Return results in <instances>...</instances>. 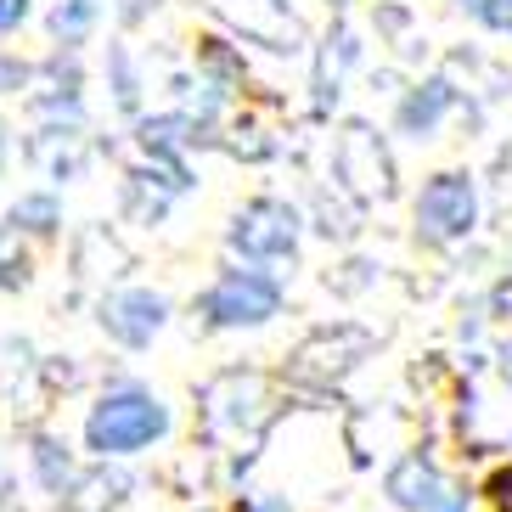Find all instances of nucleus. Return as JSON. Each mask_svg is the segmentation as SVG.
I'll use <instances>...</instances> for the list:
<instances>
[{
  "instance_id": "obj_18",
  "label": "nucleus",
  "mask_w": 512,
  "mask_h": 512,
  "mask_svg": "<svg viewBox=\"0 0 512 512\" xmlns=\"http://www.w3.org/2000/svg\"><path fill=\"white\" fill-rule=\"evenodd\" d=\"M29 462H34V473H40V484H46L51 496H62V490L74 484V462H68V445H57L51 434H40V439H34Z\"/></svg>"
},
{
  "instance_id": "obj_29",
  "label": "nucleus",
  "mask_w": 512,
  "mask_h": 512,
  "mask_svg": "<svg viewBox=\"0 0 512 512\" xmlns=\"http://www.w3.org/2000/svg\"><path fill=\"white\" fill-rule=\"evenodd\" d=\"M456 6H462V12H473V6H479V0H456Z\"/></svg>"
},
{
  "instance_id": "obj_13",
  "label": "nucleus",
  "mask_w": 512,
  "mask_h": 512,
  "mask_svg": "<svg viewBox=\"0 0 512 512\" xmlns=\"http://www.w3.org/2000/svg\"><path fill=\"white\" fill-rule=\"evenodd\" d=\"M79 130H85V124H40L29 136V164L46 169V181L68 186L91 169V147H85Z\"/></svg>"
},
{
  "instance_id": "obj_24",
  "label": "nucleus",
  "mask_w": 512,
  "mask_h": 512,
  "mask_svg": "<svg viewBox=\"0 0 512 512\" xmlns=\"http://www.w3.org/2000/svg\"><path fill=\"white\" fill-rule=\"evenodd\" d=\"M29 276H34L29 254H6L0 259V287H29Z\"/></svg>"
},
{
  "instance_id": "obj_27",
  "label": "nucleus",
  "mask_w": 512,
  "mask_h": 512,
  "mask_svg": "<svg viewBox=\"0 0 512 512\" xmlns=\"http://www.w3.org/2000/svg\"><path fill=\"white\" fill-rule=\"evenodd\" d=\"M496 372H501V383H507V389H512V338H507V344L496 349Z\"/></svg>"
},
{
  "instance_id": "obj_2",
  "label": "nucleus",
  "mask_w": 512,
  "mask_h": 512,
  "mask_svg": "<svg viewBox=\"0 0 512 512\" xmlns=\"http://www.w3.org/2000/svg\"><path fill=\"white\" fill-rule=\"evenodd\" d=\"M282 276L259 271V265H220L214 282L197 293V316L209 332H254L282 316Z\"/></svg>"
},
{
  "instance_id": "obj_19",
  "label": "nucleus",
  "mask_w": 512,
  "mask_h": 512,
  "mask_svg": "<svg viewBox=\"0 0 512 512\" xmlns=\"http://www.w3.org/2000/svg\"><path fill=\"white\" fill-rule=\"evenodd\" d=\"M34 68H40V57H23V51L0 46V102H6V96H29Z\"/></svg>"
},
{
  "instance_id": "obj_30",
  "label": "nucleus",
  "mask_w": 512,
  "mask_h": 512,
  "mask_svg": "<svg viewBox=\"0 0 512 512\" xmlns=\"http://www.w3.org/2000/svg\"><path fill=\"white\" fill-rule=\"evenodd\" d=\"M6 237H12V231H6V220H0V242H6Z\"/></svg>"
},
{
  "instance_id": "obj_22",
  "label": "nucleus",
  "mask_w": 512,
  "mask_h": 512,
  "mask_svg": "<svg viewBox=\"0 0 512 512\" xmlns=\"http://www.w3.org/2000/svg\"><path fill=\"white\" fill-rule=\"evenodd\" d=\"M34 17H40V6H34V0H0V40H17Z\"/></svg>"
},
{
  "instance_id": "obj_11",
  "label": "nucleus",
  "mask_w": 512,
  "mask_h": 512,
  "mask_svg": "<svg viewBox=\"0 0 512 512\" xmlns=\"http://www.w3.org/2000/svg\"><path fill=\"white\" fill-rule=\"evenodd\" d=\"M383 490H389V501L400 512H473V496H467L462 484L445 479V473H439L422 451L400 456V462L389 467Z\"/></svg>"
},
{
  "instance_id": "obj_16",
  "label": "nucleus",
  "mask_w": 512,
  "mask_h": 512,
  "mask_svg": "<svg viewBox=\"0 0 512 512\" xmlns=\"http://www.w3.org/2000/svg\"><path fill=\"white\" fill-rule=\"evenodd\" d=\"M102 74H107V91H113V107L124 119H141L147 113V74H141V57L130 40H107Z\"/></svg>"
},
{
  "instance_id": "obj_4",
  "label": "nucleus",
  "mask_w": 512,
  "mask_h": 512,
  "mask_svg": "<svg viewBox=\"0 0 512 512\" xmlns=\"http://www.w3.org/2000/svg\"><path fill=\"white\" fill-rule=\"evenodd\" d=\"M479 181L467 175V169H434L428 181L417 186L411 197V220H417V237L428 248H456L479 231Z\"/></svg>"
},
{
  "instance_id": "obj_21",
  "label": "nucleus",
  "mask_w": 512,
  "mask_h": 512,
  "mask_svg": "<svg viewBox=\"0 0 512 512\" xmlns=\"http://www.w3.org/2000/svg\"><path fill=\"white\" fill-rule=\"evenodd\" d=\"M158 6H164V0H107V12H113V23H119L124 34L141 29V23H152V17H158Z\"/></svg>"
},
{
  "instance_id": "obj_23",
  "label": "nucleus",
  "mask_w": 512,
  "mask_h": 512,
  "mask_svg": "<svg viewBox=\"0 0 512 512\" xmlns=\"http://www.w3.org/2000/svg\"><path fill=\"white\" fill-rule=\"evenodd\" d=\"M484 496H490V507H496V512H512V462H501L496 473H490Z\"/></svg>"
},
{
  "instance_id": "obj_7",
  "label": "nucleus",
  "mask_w": 512,
  "mask_h": 512,
  "mask_svg": "<svg viewBox=\"0 0 512 512\" xmlns=\"http://www.w3.org/2000/svg\"><path fill=\"white\" fill-rule=\"evenodd\" d=\"M214 17L231 29V40H248L271 57H299L304 51V23L287 0H214Z\"/></svg>"
},
{
  "instance_id": "obj_9",
  "label": "nucleus",
  "mask_w": 512,
  "mask_h": 512,
  "mask_svg": "<svg viewBox=\"0 0 512 512\" xmlns=\"http://www.w3.org/2000/svg\"><path fill=\"white\" fill-rule=\"evenodd\" d=\"M96 327L119 349H152V338L169 327V299L158 287H113L96 304Z\"/></svg>"
},
{
  "instance_id": "obj_20",
  "label": "nucleus",
  "mask_w": 512,
  "mask_h": 512,
  "mask_svg": "<svg viewBox=\"0 0 512 512\" xmlns=\"http://www.w3.org/2000/svg\"><path fill=\"white\" fill-rule=\"evenodd\" d=\"M473 23H479L484 34H496V40H512V0H479L473 6Z\"/></svg>"
},
{
  "instance_id": "obj_15",
  "label": "nucleus",
  "mask_w": 512,
  "mask_h": 512,
  "mask_svg": "<svg viewBox=\"0 0 512 512\" xmlns=\"http://www.w3.org/2000/svg\"><path fill=\"white\" fill-rule=\"evenodd\" d=\"M40 23H46L51 51H79L85 57V46H96V34L107 23V0H51Z\"/></svg>"
},
{
  "instance_id": "obj_17",
  "label": "nucleus",
  "mask_w": 512,
  "mask_h": 512,
  "mask_svg": "<svg viewBox=\"0 0 512 512\" xmlns=\"http://www.w3.org/2000/svg\"><path fill=\"white\" fill-rule=\"evenodd\" d=\"M6 231H23V237H57L62 231V197L51 186H29V192L12 197V209H6Z\"/></svg>"
},
{
  "instance_id": "obj_25",
  "label": "nucleus",
  "mask_w": 512,
  "mask_h": 512,
  "mask_svg": "<svg viewBox=\"0 0 512 512\" xmlns=\"http://www.w3.org/2000/svg\"><path fill=\"white\" fill-rule=\"evenodd\" d=\"M490 310H496L501 321H512V276H507V282H496V293H490Z\"/></svg>"
},
{
  "instance_id": "obj_1",
  "label": "nucleus",
  "mask_w": 512,
  "mask_h": 512,
  "mask_svg": "<svg viewBox=\"0 0 512 512\" xmlns=\"http://www.w3.org/2000/svg\"><path fill=\"white\" fill-rule=\"evenodd\" d=\"M169 428H175V417H169V406L152 389L113 383L91 406V417H85V451L102 456V462H119V456H136L147 445H158Z\"/></svg>"
},
{
  "instance_id": "obj_26",
  "label": "nucleus",
  "mask_w": 512,
  "mask_h": 512,
  "mask_svg": "<svg viewBox=\"0 0 512 512\" xmlns=\"http://www.w3.org/2000/svg\"><path fill=\"white\" fill-rule=\"evenodd\" d=\"M242 512H293V507H287V496H248Z\"/></svg>"
},
{
  "instance_id": "obj_10",
  "label": "nucleus",
  "mask_w": 512,
  "mask_h": 512,
  "mask_svg": "<svg viewBox=\"0 0 512 512\" xmlns=\"http://www.w3.org/2000/svg\"><path fill=\"white\" fill-rule=\"evenodd\" d=\"M456 107H462V91H456L451 74H422L417 85H406V91H400L389 130L400 141H411V147H428V141H439V130L451 124Z\"/></svg>"
},
{
  "instance_id": "obj_8",
  "label": "nucleus",
  "mask_w": 512,
  "mask_h": 512,
  "mask_svg": "<svg viewBox=\"0 0 512 512\" xmlns=\"http://www.w3.org/2000/svg\"><path fill=\"white\" fill-rule=\"evenodd\" d=\"M23 107L40 124H85V57L79 51H46Z\"/></svg>"
},
{
  "instance_id": "obj_28",
  "label": "nucleus",
  "mask_w": 512,
  "mask_h": 512,
  "mask_svg": "<svg viewBox=\"0 0 512 512\" xmlns=\"http://www.w3.org/2000/svg\"><path fill=\"white\" fill-rule=\"evenodd\" d=\"M6 164H12V124L0 119V175H6Z\"/></svg>"
},
{
  "instance_id": "obj_6",
  "label": "nucleus",
  "mask_w": 512,
  "mask_h": 512,
  "mask_svg": "<svg viewBox=\"0 0 512 512\" xmlns=\"http://www.w3.org/2000/svg\"><path fill=\"white\" fill-rule=\"evenodd\" d=\"M271 422V383L254 366H231V372L203 383V428L214 439H259V428Z\"/></svg>"
},
{
  "instance_id": "obj_14",
  "label": "nucleus",
  "mask_w": 512,
  "mask_h": 512,
  "mask_svg": "<svg viewBox=\"0 0 512 512\" xmlns=\"http://www.w3.org/2000/svg\"><path fill=\"white\" fill-rule=\"evenodd\" d=\"M361 51L366 46H361V34H355V23H344V17H338V23L327 29V40H321V51H316V85H310V91H316L321 113H327V107H338L344 79H349V68L361 62Z\"/></svg>"
},
{
  "instance_id": "obj_12",
  "label": "nucleus",
  "mask_w": 512,
  "mask_h": 512,
  "mask_svg": "<svg viewBox=\"0 0 512 512\" xmlns=\"http://www.w3.org/2000/svg\"><path fill=\"white\" fill-rule=\"evenodd\" d=\"M209 130L214 124H203L192 107H158V113H141V119L130 124L141 158H164V164H181L192 147L209 141Z\"/></svg>"
},
{
  "instance_id": "obj_5",
  "label": "nucleus",
  "mask_w": 512,
  "mask_h": 512,
  "mask_svg": "<svg viewBox=\"0 0 512 512\" xmlns=\"http://www.w3.org/2000/svg\"><path fill=\"white\" fill-rule=\"evenodd\" d=\"M332 186L366 209V203H389L394 197V152L383 141V130L366 119H349L344 136L332 141Z\"/></svg>"
},
{
  "instance_id": "obj_3",
  "label": "nucleus",
  "mask_w": 512,
  "mask_h": 512,
  "mask_svg": "<svg viewBox=\"0 0 512 512\" xmlns=\"http://www.w3.org/2000/svg\"><path fill=\"white\" fill-rule=\"evenodd\" d=\"M304 242V209L287 197H248L226 226V248L242 265H293Z\"/></svg>"
}]
</instances>
